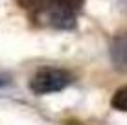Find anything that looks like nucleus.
Instances as JSON below:
<instances>
[{
  "label": "nucleus",
  "instance_id": "f257e3e1",
  "mask_svg": "<svg viewBox=\"0 0 127 125\" xmlns=\"http://www.w3.org/2000/svg\"><path fill=\"white\" fill-rule=\"evenodd\" d=\"M72 83V75L63 68H54V66H44L39 68L30 79V88L35 94H54L61 92Z\"/></svg>",
  "mask_w": 127,
  "mask_h": 125
},
{
  "label": "nucleus",
  "instance_id": "f03ea898",
  "mask_svg": "<svg viewBox=\"0 0 127 125\" xmlns=\"http://www.w3.org/2000/svg\"><path fill=\"white\" fill-rule=\"evenodd\" d=\"M48 22L57 29H74L76 28V11L66 0H44L42 4Z\"/></svg>",
  "mask_w": 127,
  "mask_h": 125
},
{
  "label": "nucleus",
  "instance_id": "7ed1b4c3",
  "mask_svg": "<svg viewBox=\"0 0 127 125\" xmlns=\"http://www.w3.org/2000/svg\"><path fill=\"white\" fill-rule=\"evenodd\" d=\"M109 55H111L112 66L122 74H127V31L112 37L111 46H109Z\"/></svg>",
  "mask_w": 127,
  "mask_h": 125
},
{
  "label": "nucleus",
  "instance_id": "20e7f679",
  "mask_svg": "<svg viewBox=\"0 0 127 125\" xmlns=\"http://www.w3.org/2000/svg\"><path fill=\"white\" fill-rule=\"evenodd\" d=\"M111 105H112V109H116V110L127 112V85L120 87L114 94H112V98H111Z\"/></svg>",
  "mask_w": 127,
  "mask_h": 125
},
{
  "label": "nucleus",
  "instance_id": "39448f33",
  "mask_svg": "<svg viewBox=\"0 0 127 125\" xmlns=\"http://www.w3.org/2000/svg\"><path fill=\"white\" fill-rule=\"evenodd\" d=\"M19 2L22 4L26 9H35V7H39V6L44 4V0H19Z\"/></svg>",
  "mask_w": 127,
  "mask_h": 125
},
{
  "label": "nucleus",
  "instance_id": "423d86ee",
  "mask_svg": "<svg viewBox=\"0 0 127 125\" xmlns=\"http://www.w3.org/2000/svg\"><path fill=\"white\" fill-rule=\"evenodd\" d=\"M66 2L70 4V6H72L74 7V11H76V9H79V7H81V4H83V0H66Z\"/></svg>",
  "mask_w": 127,
  "mask_h": 125
},
{
  "label": "nucleus",
  "instance_id": "0eeeda50",
  "mask_svg": "<svg viewBox=\"0 0 127 125\" xmlns=\"http://www.w3.org/2000/svg\"><path fill=\"white\" fill-rule=\"evenodd\" d=\"M7 83H9V77L4 75V74H0V87H6Z\"/></svg>",
  "mask_w": 127,
  "mask_h": 125
}]
</instances>
